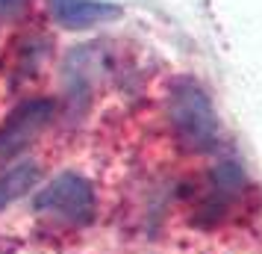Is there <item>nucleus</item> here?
<instances>
[{"label": "nucleus", "mask_w": 262, "mask_h": 254, "mask_svg": "<svg viewBox=\"0 0 262 254\" xmlns=\"http://www.w3.org/2000/svg\"><path fill=\"white\" fill-rule=\"evenodd\" d=\"M168 119L183 148L209 154L218 148V115L212 101L194 80H177L168 95Z\"/></svg>", "instance_id": "1"}, {"label": "nucleus", "mask_w": 262, "mask_h": 254, "mask_svg": "<svg viewBox=\"0 0 262 254\" xmlns=\"http://www.w3.org/2000/svg\"><path fill=\"white\" fill-rule=\"evenodd\" d=\"M38 216L50 219L65 228H85L97 216L95 186L77 171H62L33 198Z\"/></svg>", "instance_id": "2"}, {"label": "nucleus", "mask_w": 262, "mask_h": 254, "mask_svg": "<svg viewBox=\"0 0 262 254\" xmlns=\"http://www.w3.org/2000/svg\"><path fill=\"white\" fill-rule=\"evenodd\" d=\"M56 115L53 97H30L3 119L0 124V163L24 154L30 142H36L38 133L48 127Z\"/></svg>", "instance_id": "3"}, {"label": "nucleus", "mask_w": 262, "mask_h": 254, "mask_svg": "<svg viewBox=\"0 0 262 254\" xmlns=\"http://www.w3.org/2000/svg\"><path fill=\"white\" fill-rule=\"evenodd\" d=\"M53 21L65 30H89L95 24L115 21L121 9L106 0H48Z\"/></svg>", "instance_id": "4"}, {"label": "nucleus", "mask_w": 262, "mask_h": 254, "mask_svg": "<svg viewBox=\"0 0 262 254\" xmlns=\"http://www.w3.org/2000/svg\"><path fill=\"white\" fill-rule=\"evenodd\" d=\"M41 181V169L33 160L15 163L6 171H0V210H6L9 204L21 201L27 192H33Z\"/></svg>", "instance_id": "5"}, {"label": "nucleus", "mask_w": 262, "mask_h": 254, "mask_svg": "<svg viewBox=\"0 0 262 254\" xmlns=\"http://www.w3.org/2000/svg\"><path fill=\"white\" fill-rule=\"evenodd\" d=\"M24 3L27 0H0V12L12 15V12H18V9H24Z\"/></svg>", "instance_id": "6"}]
</instances>
